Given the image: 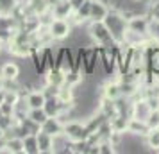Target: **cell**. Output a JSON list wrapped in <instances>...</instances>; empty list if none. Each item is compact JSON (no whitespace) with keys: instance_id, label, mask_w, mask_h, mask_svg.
I'll list each match as a JSON object with an SVG mask.
<instances>
[{"instance_id":"f546056e","label":"cell","mask_w":159,"mask_h":154,"mask_svg":"<svg viewBox=\"0 0 159 154\" xmlns=\"http://www.w3.org/2000/svg\"><path fill=\"white\" fill-rule=\"evenodd\" d=\"M2 45H4V41H2V40H0V52H2Z\"/></svg>"},{"instance_id":"2e32d148","label":"cell","mask_w":159,"mask_h":154,"mask_svg":"<svg viewBox=\"0 0 159 154\" xmlns=\"http://www.w3.org/2000/svg\"><path fill=\"white\" fill-rule=\"evenodd\" d=\"M6 152L11 154H22L23 152V138L20 136H11L6 140Z\"/></svg>"},{"instance_id":"52a82bcc","label":"cell","mask_w":159,"mask_h":154,"mask_svg":"<svg viewBox=\"0 0 159 154\" xmlns=\"http://www.w3.org/2000/svg\"><path fill=\"white\" fill-rule=\"evenodd\" d=\"M73 11L75 9H73L72 0H54L52 2L50 13L54 18H70Z\"/></svg>"},{"instance_id":"30bf717a","label":"cell","mask_w":159,"mask_h":154,"mask_svg":"<svg viewBox=\"0 0 159 154\" xmlns=\"http://www.w3.org/2000/svg\"><path fill=\"white\" fill-rule=\"evenodd\" d=\"M65 75L66 73L63 72L59 66H52V68H48V70L45 72V81H47V84H52V86L61 88V86L65 84Z\"/></svg>"},{"instance_id":"6da1fadb","label":"cell","mask_w":159,"mask_h":154,"mask_svg":"<svg viewBox=\"0 0 159 154\" xmlns=\"http://www.w3.org/2000/svg\"><path fill=\"white\" fill-rule=\"evenodd\" d=\"M104 23H106V27L109 29V32H111V36L115 38V41L118 45L123 43V40H125V32H127V18H125V15L123 13H120V11H111L109 9L107 16L104 18Z\"/></svg>"},{"instance_id":"8992f818","label":"cell","mask_w":159,"mask_h":154,"mask_svg":"<svg viewBox=\"0 0 159 154\" xmlns=\"http://www.w3.org/2000/svg\"><path fill=\"white\" fill-rule=\"evenodd\" d=\"M150 113H152V108L148 104V100H147V97H141V99H138V100L132 102V110H130V117L132 118L147 122V118H148Z\"/></svg>"},{"instance_id":"5bb4252c","label":"cell","mask_w":159,"mask_h":154,"mask_svg":"<svg viewBox=\"0 0 159 154\" xmlns=\"http://www.w3.org/2000/svg\"><path fill=\"white\" fill-rule=\"evenodd\" d=\"M127 131L132 133V134H139V136H147V133L150 131V127L147 125V122L143 120H138V118H132L130 117L129 120V127H127Z\"/></svg>"},{"instance_id":"ba28073f","label":"cell","mask_w":159,"mask_h":154,"mask_svg":"<svg viewBox=\"0 0 159 154\" xmlns=\"http://www.w3.org/2000/svg\"><path fill=\"white\" fill-rule=\"evenodd\" d=\"M109 7L102 0H91V9H89V22H104L107 16Z\"/></svg>"},{"instance_id":"d6986e66","label":"cell","mask_w":159,"mask_h":154,"mask_svg":"<svg viewBox=\"0 0 159 154\" xmlns=\"http://www.w3.org/2000/svg\"><path fill=\"white\" fill-rule=\"evenodd\" d=\"M27 117H29L30 120H34L38 125H41V124H45V122H47L48 115H47V111H45L43 108H34V110H29Z\"/></svg>"},{"instance_id":"7c38bea8","label":"cell","mask_w":159,"mask_h":154,"mask_svg":"<svg viewBox=\"0 0 159 154\" xmlns=\"http://www.w3.org/2000/svg\"><path fill=\"white\" fill-rule=\"evenodd\" d=\"M0 75L6 81H15V79L20 77V66L16 65V63H13V61H7V63H4V66H2Z\"/></svg>"},{"instance_id":"7402d4cb","label":"cell","mask_w":159,"mask_h":154,"mask_svg":"<svg viewBox=\"0 0 159 154\" xmlns=\"http://www.w3.org/2000/svg\"><path fill=\"white\" fill-rule=\"evenodd\" d=\"M16 6V0H0V15H13Z\"/></svg>"},{"instance_id":"83f0119b","label":"cell","mask_w":159,"mask_h":154,"mask_svg":"<svg viewBox=\"0 0 159 154\" xmlns=\"http://www.w3.org/2000/svg\"><path fill=\"white\" fill-rule=\"evenodd\" d=\"M4 133H6V131H4V129H2V127H0V138H2V136H4Z\"/></svg>"},{"instance_id":"f1b7e54d","label":"cell","mask_w":159,"mask_h":154,"mask_svg":"<svg viewBox=\"0 0 159 154\" xmlns=\"http://www.w3.org/2000/svg\"><path fill=\"white\" fill-rule=\"evenodd\" d=\"M150 4H159V0H148Z\"/></svg>"},{"instance_id":"4fadbf2b","label":"cell","mask_w":159,"mask_h":154,"mask_svg":"<svg viewBox=\"0 0 159 154\" xmlns=\"http://www.w3.org/2000/svg\"><path fill=\"white\" fill-rule=\"evenodd\" d=\"M45 100H47V97H45L43 90L27 91V104H29L30 110H34V108H43V106H45Z\"/></svg>"},{"instance_id":"ac0fdd59","label":"cell","mask_w":159,"mask_h":154,"mask_svg":"<svg viewBox=\"0 0 159 154\" xmlns=\"http://www.w3.org/2000/svg\"><path fill=\"white\" fill-rule=\"evenodd\" d=\"M82 81V72L80 70H77V68H72V70H68L65 75V84H68V86H77L79 82Z\"/></svg>"},{"instance_id":"ffe728a7","label":"cell","mask_w":159,"mask_h":154,"mask_svg":"<svg viewBox=\"0 0 159 154\" xmlns=\"http://www.w3.org/2000/svg\"><path fill=\"white\" fill-rule=\"evenodd\" d=\"M57 99L61 102H73V86H68V84H63L59 88Z\"/></svg>"},{"instance_id":"603a6c76","label":"cell","mask_w":159,"mask_h":154,"mask_svg":"<svg viewBox=\"0 0 159 154\" xmlns=\"http://www.w3.org/2000/svg\"><path fill=\"white\" fill-rule=\"evenodd\" d=\"M147 125L150 129H157L159 127V110H152V113L147 118Z\"/></svg>"},{"instance_id":"e0dca14e","label":"cell","mask_w":159,"mask_h":154,"mask_svg":"<svg viewBox=\"0 0 159 154\" xmlns=\"http://www.w3.org/2000/svg\"><path fill=\"white\" fill-rule=\"evenodd\" d=\"M104 97H107V99H120L122 97V88H120V81H113V82H107L106 86H104Z\"/></svg>"},{"instance_id":"5b68a950","label":"cell","mask_w":159,"mask_h":154,"mask_svg":"<svg viewBox=\"0 0 159 154\" xmlns=\"http://www.w3.org/2000/svg\"><path fill=\"white\" fill-rule=\"evenodd\" d=\"M145 65L150 75H159V45L145 47Z\"/></svg>"},{"instance_id":"9c48e42d","label":"cell","mask_w":159,"mask_h":154,"mask_svg":"<svg viewBox=\"0 0 159 154\" xmlns=\"http://www.w3.org/2000/svg\"><path fill=\"white\" fill-rule=\"evenodd\" d=\"M63 127H65V122L61 120V117H48L47 122L41 124V131L48 133L52 136H59L63 134Z\"/></svg>"},{"instance_id":"d4e9b609","label":"cell","mask_w":159,"mask_h":154,"mask_svg":"<svg viewBox=\"0 0 159 154\" xmlns=\"http://www.w3.org/2000/svg\"><path fill=\"white\" fill-rule=\"evenodd\" d=\"M0 108H2V113H4V115H15V104L13 102L4 100V102L0 104Z\"/></svg>"},{"instance_id":"8fae6325","label":"cell","mask_w":159,"mask_h":154,"mask_svg":"<svg viewBox=\"0 0 159 154\" xmlns=\"http://www.w3.org/2000/svg\"><path fill=\"white\" fill-rule=\"evenodd\" d=\"M38 147H39V154H50L56 152V147H54V136L48 134L45 131L38 133Z\"/></svg>"},{"instance_id":"277c9868","label":"cell","mask_w":159,"mask_h":154,"mask_svg":"<svg viewBox=\"0 0 159 154\" xmlns=\"http://www.w3.org/2000/svg\"><path fill=\"white\" fill-rule=\"evenodd\" d=\"M47 29L50 32L52 40H65L72 32V23H70V20H66V18H54L52 16V20L48 22Z\"/></svg>"},{"instance_id":"9a60e30c","label":"cell","mask_w":159,"mask_h":154,"mask_svg":"<svg viewBox=\"0 0 159 154\" xmlns=\"http://www.w3.org/2000/svg\"><path fill=\"white\" fill-rule=\"evenodd\" d=\"M23 152L25 154H39V147H38V134L29 133L23 136Z\"/></svg>"},{"instance_id":"484cf974","label":"cell","mask_w":159,"mask_h":154,"mask_svg":"<svg viewBox=\"0 0 159 154\" xmlns=\"http://www.w3.org/2000/svg\"><path fill=\"white\" fill-rule=\"evenodd\" d=\"M0 152H6V138H0Z\"/></svg>"},{"instance_id":"7a4b0ae2","label":"cell","mask_w":159,"mask_h":154,"mask_svg":"<svg viewBox=\"0 0 159 154\" xmlns=\"http://www.w3.org/2000/svg\"><path fill=\"white\" fill-rule=\"evenodd\" d=\"M89 36L93 38V41L100 49H115L118 43L115 41V38L111 36L109 29L106 27L104 22H89Z\"/></svg>"},{"instance_id":"3957f363","label":"cell","mask_w":159,"mask_h":154,"mask_svg":"<svg viewBox=\"0 0 159 154\" xmlns=\"http://www.w3.org/2000/svg\"><path fill=\"white\" fill-rule=\"evenodd\" d=\"M63 134L68 142H82V140L89 138L91 133H89L86 124H80L77 120H70V122H65Z\"/></svg>"},{"instance_id":"cb8c5ba5","label":"cell","mask_w":159,"mask_h":154,"mask_svg":"<svg viewBox=\"0 0 159 154\" xmlns=\"http://www.w3.org/2000/svg\"><path fill=\"white\" fill-rule=\"evenodd\" d=\"M115 143L111 142V140H102L100 143H98V152L100 154H111V152H115Z\"/></svg>"},{"instance_id":"4316f807","label":"cell","mask_w":159,"mask_h":154,"mask_svg":"<svg viewBox=\"0 0 159 154\" xmlns=\"http://www.w3.org/2000/svg\"><path fill=\"white\" fill-rule=\"evenodd\" d=\"M0 91H6V79L0 75Z\"/></svg>"},{"instance_id":"44dd1931","label":"cell","mask_w":159,"mask_h":154,"mask_svg":"<svg viewBox=\"0 0 159 154\" xmlns=\"http://www.w3.org/2000/svg\"><path fill=\"white\" fill-rule=\"evenodd\" d=\"M147 143H148V147L150 149H154V151H157L159 149V127L157 129H150V131L147 133Z\"/></svg>"},{"instance_id":"4dcf8cb0","label":"cell","mask_w":159,"mask_h":154,"mask_svg":"<svg viewBox=\"0 0 159 154\" xmlns=\"http://www.w3.org/2000/svg\"><path fill=\"white\" fill-rule=\"evenodd\" d=\"M2 115H4V113H2V108H0V118H2Z\"/></svg>"}]
</instances>
